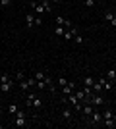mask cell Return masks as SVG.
Returning <instances> with one entry per match:
<instances>
[{
	"instance_id": "cell-1",
	"label": "cell",
	"mask_w": 116,
	"mask_h": 129,
	"mask_svg": "<svg viewBox=\"0 0 116 129\" xmlns=\"http://www.w3.org/2000/svg\"><path fill=\"white\" fill-rule=\"evenodd\" d=\"M25 106H27V108H41V106H43V102H41V98H37L35 92H29L27 100H25Z\"/></svg>"
},
{
	"instance_id": "cell-2",
	"label": "cell",
	"mask_w": 116,
	"mask_h": 129,
	"mask_svg": "<svg viewBox=\"0 0 116 129\" xmlns=\"http://www.w3.org/2000/svg\"><path fill=\"white\" fill-rule=\"evenodd\" d=\"M14 125H16V127H23V125H27V116H25L23 110H17L16 119H14Z\"/></svg>"
},
{
	"instance_id": "cell-3",
	"label": "cell",
	"mask_w": 116,
	"mask_h": 129,
	"mask_svg": "<svg viewBox=\"0 0 116 129\" xmlns=\"http://www.w3.org/2000/svg\"><path fill=\"white\" fill-rule=\"evenodd\" d=\"M89 104H91V106H103V104H105V98L101 96L99 92H93V94H91V98H89Z\"/></svg>"
},
{
	"instance_id": "cell-4",
	"label": "cell",
	"mask_w": 116,
	"mask_h": 129,
	"mask_svg": "<svg viewBox=\"0 0 116 129\" xmlns=\"http://www.w3.org/2000/svg\"><path fill=\"white\" fill-rule=\"evenodd\" d=\"M87 119H89V123L97 125V123H101V121H103V114H101L99 110H93V114H91Z\"/></svg>"
},
{
	"instance_id": "cell-5",
	"label": "cell",
	"mask_w": 116,
	"mask_h": 129,
	"mask_svg": "<svg viewBox=\"0 0 116 129\" xmlns=\"http://www.w3.org/2000/svg\"><path fill=\"white\" fill-rule=\"evenodd\" d=\"M72 91H76V83H74V81H68L66 85L62 87V94L66 96V94H70V92H72Z\"/></svg>"
},
{
	"instance_id": "cell-6",
	"label": "cell",
	"mask_w": 116,
	"mask_h": 129,
	"mask_svg": "<svg viewBox=\"0 0 116 129\" xmlns=\"http://www.w3.org/2000/svg\"><path fill=\"white\" fill-rule=\"evenodd\" d=\"M105 19L110 23L112 27H116V14H114V12H106V14H105Z\"/></svg>"
},
{
	"instance_id": "cell-7",
	"label": "cell",
	"mask_w": 116,
	"mask_h": 129,
	"mask_svg": "<svg viewBox=\"0 0 116 129\" xmlns=\"http://www.w3.org/2000/svg\"><path fill=\"white\" fill-rule=\"evenodd\" d=\"M35 14H27V16H25V23H27V29H33L35 27Z\"/></svg>"
},
{
	"instance_id": "cell-8",
	"label": "cell",
	"mask_w": 116,
	"mask_h": 129,
	"mask_svg": "<svg viewBox=\"0 0 116 129\" xmlns=\"http://www.w3.org/2000/svg\"><path fill=\"white\" fill-rule=\"evenodd\" d=\"M31 8H33V12L37 14V16H41V14H44V10H43V4H37L35 0H31Z\"/></svg>"
},
{
	"instance_id": "cell-9",
	"label": "cell",
	"mask_w": 116,
	"mask_h": 129,
	"mask_svg": "<svg viewBox=\"0 0 116 129\" xmlns=\"http://www.w3.org/2000/svg\"><path fill=\"white\" fill-rule=\"evenodd\" d=\"M93 110H95V106H91V104H83V108H81V112H83L85 118H89V116L93 114Z\"/></svg>"
},
{
	"instance_id": "cell-10",
	"label": "cell",
	"mask_w": 116,
	"mask_h": 129,
	"mask_svg": "<svg viewBox=\"0 0 116 129\" xmlns=\"http://www.w3.org/2000/svg\"><path fill=\"white\" fill-rule=\"evenodd\" d=\"M62 119H64V121H70V119H72V108H64V110H62Z\"/></svg>"
},
{
	"instance_id": "cell-11",
	"label": "cell",
	"mask_w": 116,
	"mask_h": 129,
	"mask_svg": "<svg viewBox=\"0 0 116 129\" xmlns=\"http://www.w3.org/2000/svg\"><path fill=\"white\" fill-rule=\"evenodd\" d=\"M12 87H14V81H8V83H0V91H2V92H8V91H12Z\"/></svg>"
},
{
	"instance_id": "cell-12",
	"label": "cell",
	"mask_w": 116,
	"mask_h": 129,
	"mask_svg": "<svg viewBox=\"0 0 116 129\" xmlns=\"http://www.w3.org/2000/svg\"><path fill=\"white\" fill-rule=\"evenodd\" d=\"M99 81H101V85H103V89H105V91H110V89H112V83L106 79V77H101Z\"/></svg>"
},
{
	"instance_id": "cell-13",
	"label": "cell",
	"mask_w": 116,
	"mask_h": 129,
	"mask_svg": "<svg viewBox=\"0 0 116 129\" xmlns=\"http://www.w3.org/2000/svg\"><path fill=\"white\" fill-rule=\"evenodd\" d=\"M103 123H105V127L112 129V127H116V119H114V118H110V119H103Z\"/></svg>"
},
{
	"instance_id": "cell-14",
	"label": "cell",
	"mask_w": 116,
	"mask_h": 129,
	"mask_svg": "<svg viewBox=\"0 0 116 129\" xmlns=\"http://www.w3.org/2000/svg\"><path fill=\"white\" fill-rule=\"evenodd\" d=\"M66 33V27H62V25H56V29H54V35L56 37H62Z\"/></svg>"
},
{
	"instance_id": "cell-15",
	"label": "cell",
	"mask_w": 116,
	"mask_h": 129,
	"mask_svg": "<svg viewBox=\"0 0 116 129\" xmlns=\"http://www.w3.org/2000/svg\"><path fill=\"white\" fill-rule=\"evenodd\" d=\"M91 89H93V92H103V85H101V81H95Z\"/></svg>"
},
{
	"instance_id": "cell-16",
	"label": "cell",
	"mask_w": 116,
	"mask_h": 129,
	"mask_svg": "<svg viewBox=\"0 0 116 129\" xmlns=\"http://www.w3.org/2000/svg\"><path fill=\"white\" fill-rule=\"evenodd\" d=\"M106 79H108V81H114L116 79V70H108V71H106Z\"/></svg>"
},
{
	"instance_id": "cell-17",
	"label": "cell",
	"mask_w": 116,
	"mask_h": 129,
	"mask_svg": "<svg viewBox=\"0 0 116 129\" xmlns=\"http://www.w3.org/2000/svg\"><path fill=\"white\" fill-rule=\"evenodd\" d=\"M68 19L66 17H62V16H56V25H62V27H66Z\"/></svg>"
},
{
	"instance_id": "cell-18",
	"label": "cell",
	"mask_w": 116,
	"mask_h": 129,
	"mask_svg": "<svg viewBox=\"0 0 116 129\" xmlns=\"http://www.w3.org/2000/svg\"><path fill=\"white\" fill-rule=\"evenodd\" d=\"M43 10L47 12V14H50V12H52V6H50L49 0H43Z\"/></svg>"
},
{
	"instance_id": "cell-19",
	"label": "cell",
	"mask_w": 116,
	"mask_h": 129,
	"mask_svg": "<svg viewBox=\"0 0 116 129\" xmlns=\"http://www.w3.org/2000/svg\"><path fill=\"white\" fill-rule=\"evenodd\" d=\"M17 110H19V108H17L16 104H10V106H8V114H10V116H16Z\"/></svg>"
},
{
	"instance_id": "cell-20",
	"label": "cell",
	"mask_w": 116,
	"mask_h": 129,
	"mask_svg": "<svg viewBox=\"0 0 116 129\" xmlns=\"http://www.w3.org/2000/svg\"><path fill=\"white\" fill-rule=\"evenodd\" d=\"M93 83H95L93 77H85V79H83V87H93Z\"/></svg>"
},
{
	"instance_id": "cell-21",
	"label": "cell",
	"mask_w": 116,
	"mask_h": 129,
	"mask_svg": "<svg viewBox=\"0 0 116 129\" xmlns=\"http://www.w3.org/2000/svg\"><path fill=\"white\" fill-rule=\"evenodd\" d=\"M8 81H12V75H8V73H2V75H0V83H8Z\"/></svg>"
},
{
	"instance_id": "cell-22",
	"label": "cell",
	"mask_w": 116,
	"mask_h": 129,
	"mask_svg": "<svg viewBox=\"0 0 116 129\" xmlns=\"http://www.w3.org/2000/svg\"><path fill=\"white\" fill-rule=\"evenodd\" d=\"M19 87H21L23 91H27V89H31V87H29V83H27V79H21V81H19Z\"/></svg>"
},
{
	"instance_id": "cell-23",
	"label": "cell",
	"mask_w": 116,
	"mask_h": 129,
	"mask_svg": "<svg viewBox=\"0 0 116 129\" xmlns=\"http://www.w3.org/2000/svg\"><path fill=\"white\" fill-rule=\"evenodd\" d=\"M76 96H77V98H79V100L83 102V100H85V89H81V91H77V92H76Z\"/></svg>"
},
{
	"instance_id": "cell-24",
	"label": "cell",
	"mask_w": 116,
	"mask_h": 129,
	"mask_svg": "<svg viewBox=\"0 0 116 129\" xmlns=\"http://www.w3.org/2000/svg\"><path fill=\"white\" fill-rule=\"evenodd\" d=\"M37 89H47V79H41V81H37Z\"/></svg>"
},
{
	"instance_id": "cell-25",
	"label": "cell",
	"mask_w": 116,
	"mask_h": 129,
	"mask_svg": "<svg viewBox=\"0 0 116 129\" xmlns=\"http://www.w3.org/2000/svg\"><path fill=\"white\" fill-rule=\"evenodd\" d=\"M110 118H114L112 112H110V110H105V112H103V119H110Z\"/></svg>"
},
{
	"instance_id": "cell-26",
	"label": "cell",
	"mask_w": 116,
	"mask_h": 129,
	"mask_svg": "<svg viewBox=\"0 0 116 129\" xmlns=\"http://www.w3.org/2000/svg\"><path fill=\"white\" fill-rule=\"evenodd\" d=\"M21 79H25V75H23V71H17V73H16V81L19 83Z\"/></svg>"
},
{
	"instance_id": "cell-27",
	"label": "cell",
	"mask_w": 116,
	"mask_h": 129,
	"mask_svg": "<svg viewBox=\"0 0 116 129\" xmlns=\"http://www.w3.org/2000/svg\"><path fill=\"white\" fill-rule=\"evenodd\" d=\"M35 79H37V81H41V79H44V73H43V71H37V73H35Z\"/></svg>"
},
{
	"instance_id": "cell-28",
	"label": "cell",
	"mask_w": 116,
	"mask_h": 129,
	"mask_svg": "<svg viewBox=\"0 0 116 129\" xmlns=\"http://www.w3.org/2000/svg\"><path fill=\"white\" fill-rule=\"evenodd\" d=\"M74 41H76L77 44H81V43H83V37H81V35H79V33H77L76 37H74Z\"/></svg>"
},
{
	"instance_id": "cell-29",
	"label": "cell",
	"mask_w": 116,
	"mask_h": 129,
	"mask_svg": "<svg viewBox=\"0 0 116 129\" xmlns=\"http://www.w3.org/2000/svg\"><path fill=\"white\" fill-rule=\"evenodd\" d=\"M10 2H14V0H0V6L4 8V6H8V4H10Z\"/></svg>"
},
{
	"instance_id": "cell-30",
	"label": "cell",
	"mask_w": 116,
	"mask_h": 129,
	"mask_svg": "<svg viewBox=\"0 0 116 129\" xmlns=\"http://www.w3.org/2000/svg\"><path fill=\"white\" fill-rule=\"evenodd\" d=\"M83 4L87 6V8H91V6H93V4H95V0H85V2H83Z\"/></svg>"
},
{
	"instance_id": "cell-31",
	"label": "cell",
	"mask_w": 116,
	"mask_h": 129,
	"mask_svg": "<svg viewBox=\"0 0 116 129\" xmlns=\"http://www.w3.org/2000/svg\"><path fill=\"white\" fill-rule=\"evenodd\" d=\"M58 83H60V85L64 87V85H66V83H68V79H66V77H60V79H58Z\"/></svg>"
},
{
	"instance_id": "cell-32",
	"label": "cell",
	"mask_w": 116,
	"mask_h": 129,
	"mask_svg": "<svg viewBox=\"0 0 116 129\" xmlns=\"http://www.w3.org/2000/svg\"><path fill=\"white\" fill-rule=\"evenodd\" d=\"M41 23H43V19H41V17H35V27L41 25Z\"/></svg>"
},
{
	"instance_id": "cell-33",
	"label": "cell",
	"mask_w": 116,
	"mask_h": 129,
	"mask_svg": "<svg viewBox=\"0 0 116 129\" xmlns=\"http://www.w3.org/2000/svg\"><path fill=\"white\" fill-rule=\"evenodd\" d=\"M0 118H2V108H0Z\"/></svg>"
},
{
	"instance_id": "cell-34",
	"label": "cell",
	"mask_w": 116,
	"mask_h": 129,
	"mask_svg": "<svg viewBox=\"0 0 116 129\" xmlns=\"http://www.w3.org/2000/svg\"><path fill=\"white\" fill-rule=\"evenodd\" d=\"M2 73H4V71H2V70H0V75H2Z\"/></svg>"
},
{
	"instance_id": "cell-35",
	"label": "cell",
	"mask_w": 116,
	"mask_h": 129,
	"mask_svg": "<svg viewBox=\"0 0 116 129\" xmlns=\"http://www.w3.org/2000/svg\"><path fill=\"white\" fill-rule=\"evenodd\" d=\"M56 2H60V0H56Z\"/></svg>"
},
{
	"instance_id": "cell-36",
	"label": "cell",
	"mask_w": 116,
	"mask_h": 129,
	"mask_svg": "<svg viewBox=\"0 0 116 129\" xmlns=\"http://www.w3.org/2000/svg\"><path fill=\"white\" fill-rule=\"evenodd\" d=\"M83 2H85V0H83Z\"/></svg>"
},
{
	"instance_id": "cell-37",
	"label": "cell",
	"mask_w": 116,
	"mask_h": 129,
	"mask_svg": "<svg viewBox=\"0 0 116 129\" xmlns=\"http://www.w3.org/2000/svg\"><path fill=\"white\" fill-rule=\"evenodd\" d=\"M95 2H97V0H95Z\"/></svg>"
},
{
	"instance_id": "cell-38",
	"label": "cell",
	"mask_w": 116,
	"mask_h": 129,
	"mask_svg": "<svg viewBox=\"0 0 116 129\" xmlns=\"http://www.w3.org/2000/svg\"><path fill=\"white\" fill-rule=\"evenodd\" d=\"M114 119H116V118H114Z\"/></svg>"
},
{
	"instance_id": "cell-39",
	"label": "cell",
	"mask_w": 116,
	"mask_h": 129,
	"mask_svg": "<svg viewBox=\"0 0 116 129\" xmlns=\"http://www.w3.org/2000/svg\"><path fill=\"white\" fill-rule=\"evenodd\" d=\"M114 81H116V79H114Z\"/></svg>"
}]
</instances>
